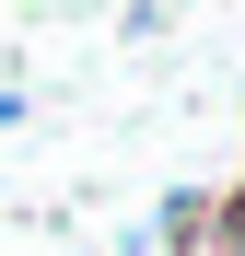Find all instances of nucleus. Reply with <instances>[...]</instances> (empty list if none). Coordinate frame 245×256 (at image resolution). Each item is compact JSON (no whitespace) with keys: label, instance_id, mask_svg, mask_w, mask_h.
<instances>
[{"label":"nucleus","instance_id":"f257e3e1","mask_svg":"<svg viewBox=\"0 0 245 256\" xmlns=\"http://www.w3.org/2000/svg\"><path fill=\"white\" fill-rule=\"evenodd\" d=\"M140 244H163V256H245V244H233V222H222V198H198V186H175V198H163Z\"/></svg>","mask_w":245,"mask_h":256},{"label":"nucleus","instance_id":"f03ea898","mask_svg":"<svg viewBox=\"0 0 245 256\" xmlns=\"http://www.w3.org/2000/svg\"><path fill=\"white\" fill-rule=\"evenodd\" d=\"M222 222H233V244H245V175H233V186H222Z\"/></svg>","mask_w":245,"mask_h":256},{"label":"nucleus","instance_id":"7ed1b4c3","mask_svg":"<svg viewBox=\"0 0 245 256\" xmlns=\"http://www.w3.org/2000/svg\"><path fill=\"white\" fill-rule=\"evenodd\" d=\"M0 128H24V94H0Z\"/></svg>","mask_w":245,"mask_h":256}]
</instances>
